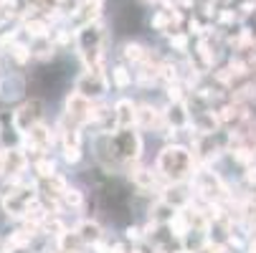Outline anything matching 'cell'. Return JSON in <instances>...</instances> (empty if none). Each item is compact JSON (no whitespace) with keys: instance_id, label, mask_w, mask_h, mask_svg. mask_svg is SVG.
<instances>
[{"instance_id":"12","label":"cell","mask_w":256,"mask_h":253,"mask_svg":"<svg viewBox=\"0 0 256 253\" xmlns=\"http://www.w3.org/2000/svg\"><path fill=\"white\" fill-rule=\"evenodd\" d=\"M86 203H89V195H86V190L79 188V185H68V188L61 193L64 215H66V213H84V210H86Z\"/></svg>"},{"instance_id":"18","label":"cell","mask_w":256,"mask_h":253,"mask_svg":"<svg viewBox=\"0 0 256 253\" xmlns=\"http://www.w3.org/2000/svg\"><path fill=\"white\" fill-rule=\"evenodd\" d=\"M54 56H56V43L51 38L33 41V46H30V58L33 61H51Z\"/></svg>"},{"instance_id":"24","label":"cell","mask_w":256,"mask_h":253,"mask_svg":"<svg viewBox=\"0 0 256 253\" xmlns=\"http://www.w3.org/2000/svg\"><path fill=\"white\" fill-rule=\"evenodd\" d=\"M188 28H190V33H200V23H198V20H193V18H190Z\"/></svg>"},{"instance_id":"10","label":"cell","mask_w":256,"mask_h":253,"mask_svg":"<svg viewBox=\"0 0 256 253\" xmlns=\"http://www.w3.org/2000/svg\"><path fill=\"white\" fill-rule=\"evenodd\" d=\"M102 5H104V0H76V8H74V13L68 15V20H74L76 30L82 25L96 23L99 15H102Z\"/></svg>"},{"instance_id":"22","label":"cell","mask_w":256,"mask_h":253,"mask_svg":"<svg viewBox=\"0 0 256 253\" xmlns=\"http://www.w3.org/2000/svg\"><path fill=\"white\" fill-rule=\"evenodd\" d=\"M16 41H18V30H6L3 35H0V51L8 53V48H10Z\"/></svg>"},{"instance_id":"26","label":"cell","mask_w":256,"mask_h":253,"mask_svg":"<svg viewBox=\"0 0 256 253\" xmlns=\"http://www.w3.org/2000/svg\"><path fill=\"white\" fill-rule=\"evenodd\" d=\"M144 3H158V0H144Z\"/></svg>"},{"instance_id":"9","label":"cell","mask_w":256,"mask_h":253,"mask_svg":"<svg viewBox=\"0 0 256 253\" xmlns=\"http://www.w3.org/2000/svg\"><path fill=\"white\" fill-rule=\"evenodd\" d=\"M71 231L76 233V238H79V243H82L84 248L96 246V243L106 236L102 221H99V218H92V215H84V218H79L76 223H71Z\"/></svg>"},{"instance_id":"5","label":"cell","mask_w":256,"mask_h":253,"mask_svg":"<svg viewBox=\"0 0 256 253\" xmlns=\"http://www.w3.org/2000/svg\"><path fill=\"white\" fill-rule=\"evenodd\" d=\"M109 89L112 86H109V71L106 68H99V71L84 68L82 74L76 76V81H74V91H79L82 96H86L92 101L106 99Z\"/></svg>"},{"instance_id":"27","label":"cell","mask_w":256,"mask_h":253,"mask_svg":"<svg viewBox=\"0 0 256 253\" xmlns=\"http://www.w3.org/2000/svg\"><path fill=\"white\" fill-rule=\"evenodd\" d=\"M51 3H64V0H51Z\"/></svg>"},{"instance_id":"15","label":"cell","mask_w":256,"mask_h":253,"mask_svg":"<svg viewBox=\"0 0 256 253\" xmlns=\"http://www.w3.org/2000/svg\"><path fill=\"white\" fill-rule=\"evenodd\" d=\"M109 86H114L117 91H127L134 86V76H132V68L127 63H114L112 71H109Z\"/></svg>"},{"instance_id":"1","label":"cell","mask_w":256,"mask_h":253,"mask_svg":"<svg viewBox=\"0 0 256 253\" xmlns=\"http://www.w3.org/2000/svg\"><path fill=\"white\" fill-rule=\"evenodd\" d=\"M152 170L162 185H178V183H188L193 172L198 170V165L186 142H165L160 152L155 155Z\"/></svg>"},{"instance_id":"14","label":"cell","mask_w":256,"mask_h":253,"mask_svg":"<svg viewBox=\"0 0 256 253\" xmlns=\"http://www.w3.org/2000/svg\"><path fill=\"white\" fill-rule=\"evenodd\" d=\"M58 157L51 152V155H41V157H36V160H30V170H33V177L36 180H48V177H54V175H58L61 170H58Z\"/></svg>"},{"instance_id":"2","label":"cell","mask_w":256,"mask_h":253,"mask_svg":"<svg viewBox=\"0 0 256 253\" xmlns=\"http://www.w3.org/2000/svg\"><path fill=\"white\" fill-rule=\"evenodd\" d=\"M109 147H112L114 160L122 165V175H124L130 165L144 157V134L137 129H117L109 134Z\"/></svg>"},{"instance_id":"19","label":"cell","mask_w":256,"mask_h":253,"mask_svg":"<svg viewBox=\"0 0 256 253\" xmlns=\"http://www.w3.org/2000/svg\"><path fill=\"white\" fill-rule=\"evenodd\" d=\"M8 56H10L18 66H26V63L30 61V46L23 43V41H16V43L8 48Z\"/></svg>"},{"instance_id":"8","label":"cell","mask_w":256,"mask_h":253,"mask_svg":"<svg viewBox=\"0 0 256 253\" xmlns=\"http://www.w3.org/2000/svg\"><path fill=\"white\" fill-rule=\"evenodd\" d=\"M30 172V160L20 147H10V150H0V180L8 177H18Z\"/></svg>"},{"instance_id":"23","label":"cell","mask_w":256,"mask_h":253,"mask_svg":"<svg viewBox=\"0 0 256 253\" xmlns=\"http://www.w3.org/2000/svg\"><path fill=\"white\" fill-rule=\"evenodd\" d=\"M244 177H246V183H248V185H256V167H254V165H248Z\"/></svg>"},{"instance_id":"3","label":"cell","mask_w":256,"mask_h":253,"mask_svg":"<svg viewBox=\"0 0 256 253\" xmlns=\"http://www.w3.org/2000/svg\"><path fill=\"white\" fill-rule=\"evenodd\" d=\"M18 147L28 155V160H36V157H41V155H51L58 147L54 124H48V122L33 124L28 132L20 134V144H18Z\"/></svg>"},{"instance_id":"17","label":"cell","mask_w":256,"mask_h":253,"mask_svg":"<svg viewBox=\"0 0 256 253\" xmlns=\"http://www.w3.org/2000/svg\"><path fill=\"white\" fill-rule=\"evenodd\" d=\"M23 30L30 35L33 41H41V38H51V25H48V20L46 18H26V23H23Z\"/></svg>"},{"instance_id":"6","label":"cell","mask_w":256,"mask_h":253,"mask_svg":"<svg viewBox=\"0 0 256 253\" xmlns=\"http://www.w3.org/2000/svg\"><path fill=\"white\" fill-rule=\"evenodd\" d=\"M92 112H94V101L82 96L79 91L68 89L66 96H64V109H61V117L68 119L71 124H76L82 129L92 127Z\"/></svg>"},{"instance_id":"4","label":"cell","mask_w":256,"mask_h":253,"mask_svg":"<svg viewBox=\"0 0 256 253\" xmlns=\"http://www.w3.org/2000/svg\"><path fill=\"white\" fill-rule=\"evenodd\" d=\"M134 129L142 134H168V122H165V112L162 106L155 101H137V119H134Z\"/></svg>"},{"instance_id":"13","label":"cell","mask_w":256,"mask_h":253,"mask_svg":"<svg viewBox=\"0 0 256 253\" xmlns=\"http://www.w3.org/2000/svg\"><path fill=\"white\" fill-rule=\"evenodd\" d=\"M20 144V132L13 124V112L3 109L0 112V150H10Z\"/></svg>"},{"instance_id":"20","label":"cell","mask_w":256,"mask_h":253,"mask_svg":"<svg viewBox=\"0 0 256 253\" xmlns=\"http://www.w3.org/2000/svg\"><path fill=\"white\" fill-rule=\"evenodd\" d=\"M122 241L130 243V246L148 243V241H144V233H142V226H140V223H130V226L124 228V238H122Z\"/></svg>"},{"instance_id":"16","label":"cell","mask_w":256,"mask_h":253,"mask_svg":"<svg viewBox=\"0 0 256 253\" xmlns=\"http://www.w3.org/2000/svg\"><path fill=\"white\" fill-rule=\"evenodd\" d=\"M148 53H150V48L142 46V43H137V41H127V43L122 46V58H124V63L132 66V68L148 58Z\"/></svg>"},{"instance_id":"11","label":"cell","mask_w":256,"mask_h":253,"mask_svg":"<svg viewBox=\"0 0 256 253\" xmlns=\"http://www.w3.org/2000/svg\"><path fill=\"white\" fill-rule=\"evenodd\" d=\"M112 112H114L117 129H134V119H137V101H134L132 96H120L117 101H112Z\"/></svg>"},{"instance_id":"25","label":"cell","mask_w":256,"mask_h":253,"mask_svg":"<svg viewBox=\"0 0 256 253\" xmlns=\"http://www.w3.org/2000/svg\"><path fill=\"white\" fill-rule=\"evenodd\" d=\"M221 20H224V23H228V20H234V13H231V10H226V13H221Z\"/></svg>"},{"instance_id":"21","label":"cell","mask_w":256,"mask_h":253,"mask_svg":"<svg viewBox=\"0 0 256 253\" xmlns=\"http://www.w3.org/2000/svg\"><path fill=\"white\" fill-rule=\"evenodd\" d=\"M170 48L178 51V53H188L190 48V38L186 33H170Z\"/></svg>"},{"instance_id":"7","label":"cell","mask_w":256,"mask_h":253,"mask_svg":"<svg viewBox=\"0 0 256 253\" xmlns=\"http://www.w3.org/2000/svg\"><path fill=\"white\" fill-rule=\"evenodd\" d=\"M38 122H46V104H44V99H38V96L23 99L16 109H13V124H16V129H18L20 134L28 132L33 124H38Z\"/></svg>"}]
</instances>
